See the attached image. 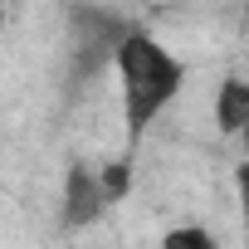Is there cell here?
<instances>
[{
	"label": "cell",
	"mask_w": 249,
	"mask_h": 249,
	"mask_svg": "<svg viewBox=\"0 0 249 249\" xmlns=\"http://www.w3.org/2000/svg\"><path fill=\"white\" fill-rule=\"evenodd\" d=\"M117 83H122V127H127V147H137L147 137V127L176 103L181 83H186V64L147 30H132L122 39L117 59Z\"/></svg>",
	"instance_id": "6da1fadb"
},
{
	"label": "cell",
	"mask_w": 249,
	"mask_h": 249,
	"mask_svg": "<svg viewBox=\"0 0 249 249\" xmlns=\"http://www.w3.org/2000/svg\"><path fill=\"white\" fill-rule=\"evenodd\" d=\"M103 210H107V196H103L98 171L69 166V176H64V210H59L64 230H83V225H93Z\"/></svg>",
	"instance_id": "7a4b0ae2"
},
{
	"label": "cell",
	"mask_w": 249,
	"mask_h": 249,
	"mask_svg": "<svg viewBox=\"0 0 249 249\" xmlns=\"http://www.w3.org/2000/svg\"><path fill=\"white\" fill-rule=\"evenodd\" d=\"M215 127L225 137H239L249 127V78H220V88H215Z\"/></svg>",
	"instance_id": "3957f363"
},
{
	"label": "cell",
	"mask_w": 249,
	"mask_h": 249,
	"mask_svg": "<svg viewBox=\"0 0 249 249\" xmlns=\"http://www.w3.org/2000/svg\"><path fill=\"white\" fill-rule=\"evenodd\" d=\"M98 181H103V196H107V205L127 200V196H132V157H117V161H107V166L98 171Z\"/></svg>",
	"instance_id": "277c9868"
},
{
	"label": "cell",
	"mask_w": 249,
	"mask_h": 249,
	"mask_svg": "<svg viewBox=\"0 0 249 249\" xmlns=\"http://www.w3.org/2000/svg\"><path fill=\"white\" fill-rule=\"evenodd\" d=\"M161 249H220V244L205 225H171L161 234Z\"/></svg>",
	"instance_id": "5b68a950"
},
{
	"label": "cell",
	"mask_w": 249,
	"mask_h": 249,
	"mask_svg": "<svg viewBox=\"0 0 249 249\" xmlns=\"http://www.w3.org/2000/svg\"><path fill=\"white\" fill-rule=\"evenodd\" d=\"M234 200H239V215H244V230H249V157L234 161Z\"/></svg>",
	"instance_id": "8992f818"
},
{
	"label": "cell",
	"mask_w": 249,
	"mask_h": 249,
	"mask_svg": "<svg viewBox=\"0 0 249 249\" xmlns=\"http://www.w3.org/2000/svg\"><path fill=\"white\" fill-rule=\"evenodd\" d=\"M239 142H244V157H249V127H244V132H239Z\"/></svg>",
	"instance_id": "52a82bcc"
},
{
	"label": "cell",
	"mask_w": 249,
	"mask_h": 249,
	"mask_svg": "<svg viewBox=\"0 0 249 249\" xmlns=\"http://www.w3.org/2000/svg\"><path fill=\"white\" fill-rule=\"evenodd\" d=\"M244 78H249V64H244Z\"/></svg>",
	"instance_id": "ba28073f"
}]
</instances>
